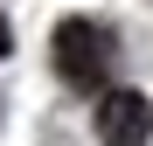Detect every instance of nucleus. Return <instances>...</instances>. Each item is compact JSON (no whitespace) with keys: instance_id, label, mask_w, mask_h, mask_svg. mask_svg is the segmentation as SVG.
<instances>
[{"instance_id":"f257e3e1","label":"nucleus","mask_w":153,"mask_h":146,"mask_svg":"<svg viewBox=\"0 0 153 146\" xmlns=\"http://www.w3.org/2000/svg\"><path fill=\"white\" fill-rule=\"evenodd\" d=\"M111 63H118V42H111L105 21H76L70 14L56 28V70H63L70 90H97V97H105L111 90Z\"/></svg>"},{"instance_id":"7ed1b4c3","label":"nucleus","mask_w":153,"mask_h":146,"mask_svg":"<svg viewBox=\"0 0 153 146\" xmlns=\"http://www.w3.org/2000/svg\"><path fill=\"white\" fill-rule=\"evenodd\" d=\"M0 56H14V28H7V21H0Z\"/></svg>"},{"instance_id":"f03ea898","label":"nucleus","mask_w":153,"mask_h":146,"mask_svg":"<svg viewBox=\"0 0 153 146\" xmlns=\"http://www.w3.org/2000/svg\"><path fill=\"white\" fill-rule=\"evenodd\" d=\"M97 139H105V146H146L153 139L146 90H105V97H97Z\"/></svg>"}]
</instances>
